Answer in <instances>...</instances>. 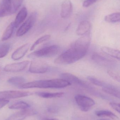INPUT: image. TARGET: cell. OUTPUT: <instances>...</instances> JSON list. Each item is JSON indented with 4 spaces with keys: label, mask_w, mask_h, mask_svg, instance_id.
Wrapping results in <instances>:
<instances>
[{
    "label": "cell",
    "mask_w": 120,
    "mask_h": 120,
    "mask_svg": "<svg viewBox=\"0 0 120 120\" xmlns=\"http://www.w3.org/2000/svg\"><path fill=\"white\" fill-rule=\"evenodd\" d=\"M90 42L91 37L88 33L76 40L70 48L55 59L54 63L58 65H69L81 60L87 53Z\"/></svg>",
    "instance_id": "1"
},
{
    "label": "cell",
    "mask_w": 120,
    "mask_h": 120,
    "mask_svg": "<svg viewBox=\"0 0 120 120\" xmlns=\"http://www.w3.org/2000/svg\"><path fill=\"white\" fill-rule=\"evenodd\" d=\"M69 82L62 79L56 78L50 80H41L25 82L19 87L21 89L38 88L42 89H61L71 85Z\"/></svg>",
    "instance_id": "2"
},
{
    "label": "cell",
    "mask_w": 120,
    "mask_h": 120,
    "mask_svg": "<svg viewBox=\"0 0 120 120\" xmlns=\"http://www.w3.org/2000/svg\"><path fill=\"white\" fill-rule=\"evenodd\" d=\"M23 0H1L0 1V17L14 14L19 8Z\"/></svg>",
    "instance_id": "3"
},
{
    "label": "cell",
    "mask_w": 120,
    "mask_h": 120,
    "mask_svg": "<svg viewBox=\"0 0 120 120\" xmlns=\"http://www.w3.org/2000/svg\"><path fill=\"white\" fill-rule=\"evenodd\" d=\"M60 48L58 46L54 45L49 46L36 51L28 56L29 58L51 57L57 55Z\"/></svg>",
    "instance_id": "4"
},
{
    "label": "cell",
    "mask_w": 120,
    "mask_h": 120,
    "mask_svg": "<svg viewBox=\"0 0 120 120\" xmlns=\"http://www.w3.org/2000/svg\"><path fill=\"white\" fill-rule=\"evenodd\" d=\"M37 13L34 12L31 13L29 17L21 25L16 32V36L21 37L27 33L32 27L36 22Z\"/></svg>",
    "instance_id": "5"
},
{
    "label": "cell",
    "mask_w": 120,
    "mask_h": 120,
    "mask_svg": "<svg viewBox=\"0 0 120 120\" xmlns=\"http://www.w3.org/2000/svg\"><path fill=\"white\" fill-rule=\"evenodd\" d=\"M75 99L81 110L84 112L88 111L95 104L92 99L80 94L76 95Z\"/></svg>",
    "instance_id": "6"
},
{
    "label": "cell",
    "mask_w": 120,
    "mask_h": 120,
    "mask_svg": "<svg viewBox=\"0 0 120 120\" xmlns=\"http://www.w3.org/2000/svg\"><path fill=\"white\" fill-rule=\"evenodd\" d=\"M49 69L46 63L39 60H34L31 61L29 71L32 73H43L47 72Z\"/></svg>",
    "instance_id": "7"
},
{
    "label": "cell",
    "mask_w": 120,
    "mask_h": 120,
    "mask_svg": "<svg viewBox=\"0 0 120 120\" xmlns=\"http://www.w3.org/2000/svg\"><path fill=\"white\" fill-rule=\"evenodd\" d=\"M32 94V93L30 92L22 91H9L0 92V98L15 99L28 96Z\"/></svg>",
    "instance_id": "8"
},
{
    "label": "cell",
    "mask_w": 120,
    "mask_h": 120,
    "mask_svg": "<svg viewBox=\"0 0 120 120\" xmlns=\"http://www.w3.org/2000/svg\"><path fill=\"white\" fill-rule=\"evenodd\" d=\"M60 76L61 78L69 82L71 84H74L85 88H89L90 87V86L85 82L71 73L67 72L63 73L61 74Z\"/></svg>",
    "instance_id": "9"
},
{
    "label": "cell",
    "mask_w": 120,
    "mask_h": 120,
    "mask_svg": "<svg viewBox=\"0 0 120 120\" xmlns=\"http://www.w3.org/2000/svg\"><path fill=\"white\" fill-rule=\"evenodd\" d=\"M30 61H23L18 63L10 64L6 65L4 68V70L6 72H16L24 70L28 66Z\"/></svg>",
    "instance_id": "10"
},
{
    "label": "cell",
    "mask_w": 120,
    "mask_h": 120,
    "mask_svg": "<svg viewBox=\"0 0 120 120\" xmlns=\"http://www.w3.org/2000/svg\"><path fill=\"white\" fill-rule=\"evenodd\" d=\"M36 113L35 111L27 109L13 113L6 120H23L27 116L35 115Z\"/></svg>",
    "instance_id": "11"
},
{
    "label": "cell",
    "mask_w": 120,
    "mask_h": 120,
    "mask_svg": "<svg viewBox=\"0 0 120 120\" xmlns=\"http://www.w3.org/2000/svg\"><path fill=\"white\" fill-rule=\"evenodd\" d=\"M73 11L72 2L70 0H65L61 5V16L63 19H67L70 17Z\"/></svg>",
    "instance_id": "12"
},
{
    "label": "cell",
    "mask_w": 120,
    "mask_h": 120,
    "mask_svg": "<svg viewBox=\"0 0 120 120\" xmlns=\"http://www.w3.org/2000/svg\"><path fill=\"white\" fill-rule=\"evenodd\" d=\"M30 47L29 43L25 44L15 51L11 55V58L16 60L22 58L27 52Z\"/></svg>",
    "instance_id": "13"
},
{
    "label": "cell",
    "mask_w": 120,
    "mask_h": 120,
    "mask_svg": "<svg viewBox=\"0 0 120 120\" xmlns=\"http://www.w3.org/2000/svg\"><path fill=\"white\" fill-rule=\"evenodd\" d=\"M91 28V24L89 21L84 20L80 22L78 25L76 34L78 36H82L89 33Z\"/></svg>",
    "instance_id": "14"
},
{
    "label": "cell",
    "mask_w": 120,
    "mask_h": 120,
    "mask_svg": "<svg viewBox=\"0 0 120 120\" xmlns=\"http://www.w3.org/2000/svg\"><path fill=\"white\" fill-rule=\"evenodd\" d=\"M27 15V9L25 7H23L19 11L13 22L15 28L18 27L24 22Z\"/></svg>",
    "instance_id": "15"
},
{
    "label": "cell",
    "mask_w": 120,
    "mask_h": 120,
    "mask_svg": "<svg viewBox=\"0 0 120 120\" xmlns=\"http://www.w3.org/2000/svg\"><path fill=\"white\" fill-rule=\"evenodd\" d=\"M92 60L100 65L105 66H109L112 65V60H108L99 54L95 53L92 57Z\"/></svg>",
    "instance_id": "16"
},
{
    "label": "cell",
    "mask_w": 120,
    "mask_h": 120,
    "mask_svg": "<svg viewBox=\"0 0 120 120\" xmlns=\"http://www.w3.org/2000/svg\"><path fill=\"white\" fill-rule=\"evenodd\" d=\"M102 91L106 94H110L111 96L120 98V89L113 85L107 84L102 87Z\"/></svg>",
    "instance_id": "17"
},
{
    "label": "cell",
    "mask_w": 120,
    "mask_h": 120,
    "mask_svg": "<svg viewBox=\"0 0 120 120\" xmlns=\"http://www.w3.org/2000/svg\"><path fill=\"white\" fill-rule=\"evenodd\" d=\"M101 51L105 54L120 60V52L119 50L104 46L101 48Z\"/></svg>",
    "instance_id": "18"
},
{
    "label": "cell",
    "mask_w": 120,
    "mask_h": 120,
    "mask_svg": "<svg viewBox=\"0 0 120 120\" xmlns=\"http://www.w3.org/2000/svg\"><path fill=\"white\" fill-rule=\"evenodd\" d=\"M35 94L42 98H52L62 97L64 95V93L62 92L50 93L45 92H35Z\"/></svg>",
    "instance_id": "19"
},
{
    "label": "cell",
    "mask_w": 120,
    "mask_h": 120,
    "mask_svg": "<svg viewBox=\"0 0 120 120\" xmlns=\"http://www.w3.org/2000/svg\"><path fill=\"white\" fill-rule=\"evenodd\" d=\"M15 28L14 22H12L7 26L2 35L1 38L2 41H6L11 37Z\"/></svg>",
    "instance_id": "20"
},
{
    "label": "cell",
    "mask_w": 120,
    "mask_h": 120,
    "mask_svg": "<svg viewBox=\"0 0 120 120\" xmlns=\"http://www.w3.org/2000/svg\"><path fill=\"white\" fill-rule=\"evenodd\" d=\"M7 82L11 85L19 87L25 83V79L22 77H12L9 78Z\"/></svg>",
    "instance_id": "21"
},
{
    "label": "cell",
    "mask_w": 120,
    "mask_h": 120,
    "mask_svg": "<svg viewBox=\"0 0 120 120\" xmlns=\"http://www.w3.org/2000/svg\"><path fill=\"white\" fill-rule=\"evenodd\" d=\"M96 115L98 117H108L112 119H119V118L115 114L111 111L108 110L97 111L95 112Z\"/></svg>",
    "instance_id": "22"
},
{
    "label": "cell",
    "mask_w": 120,
    "mask_h": 120,
    "mask_svg": "<svg viewBox=\"0 0 120 120\" xmlns=\"http://www.w3.org/2000/svg\"><path fill=\"white\" fill-rule=\"evenodd\" d=\"M105 21L110 23H115L120 22V12H116L108 15L105 17Z\"/></svg>",
    "instance_id": "23"
},
{
    "label": "cell",
    "mask_w": 120,
    "mask_h": 120,
    "mask_svg": "<svg viewBox=\"0 0 120 120\" xmlns=\"http://www.w3.org/2000/svg\"><path fill=\"white\" fill-rule=\"evenodd\" d=\"M30 106L27 103L23 101H18L12 104L9 106L10 109H24L29 108Z\"/></svg>",
    "instance_id": "24"
},
{
    "label": "cell",
    "mask_w": 120,
    "mask_h": 120,
    "mask_svg": "<svg viewBox=\"0 0 120 120\" xmlns=\"http://www.w3.org/2000/svg\"><path fill=\"white\" fill-rule=\"evenodd\" d=\"M11 45L8 43H4L0 45V58L5 57L9 52Z\"/></svg>",
    "instance_id": "25"
},
{
    "label": "cell",
    "mask_w": 120,
    "mask_h": 120,
    "mask_svg": "<svg viewBox=\"0 0 120 120\" xmlns=\"http://www.w3.org/2000/svg\"><path fill=\"white\" fill-rule=\"evenodd\" d=\"M50 37L51 36L50 35H46L40 37L37 39L32 44L30 48V50L32 51L37 46L41 44L42 43H43L44 41H48L50 38Z\"/></svg>",
    "instance_id": "26"
},
{
    "label": "cell",
    "mask_w": 120,
    "mask_h": 120,
    "mask_svg": "<svg viewBox=\"0 0 120 120\" xmlns=\"http://www.w3.org/2000/svg\"><path fill=\"white\" fill-rule=\"evenodd\" d=\"M87 78L91 83L93 84L94 85H97V86H99L103 87L105 86L106 85V84L105 83V82H103L101 80H98V79H96L95 78L93 77H92L89 76V77H87Z\"/></svg>",
    "instance_id": "27"
},
{
    "label": "cell",
    "mask_w": 120,
    "mask_h": 120,
    "mask_svg": "<svg viewBox=\"0 0 120 120\" xmlns=\"http://www.w3.org/2000/svg\"><path fill=\"white\" fill-rule=\"evenodd\" d=\"M107 73L108 75L114 80L120 82V73L113 70L109 69L107 71Z\"/></svg>",
    "instance_id": "28"
},
{
    "label": "cell",
    "mask_w": 120,
    "mask_h": 120,
    "mask_svg": "<svg viewBox=\"0 0 120 120\" xmlns=\"http://www.w3.org/2000/svg\"><path fill=\"white\" fill-rule=\"evenodd\" d=\"M98 0H86L83 3V6L84 8H87L91 5Z\"/></svg>",
    "instance_id": "29"
},
{
    "label": "cell",
    "mask_w": 120,
    "mask_h": 120,
    "mask_svg": "<svg viewBox=\"0 0 120 120\" xmlns=\"http://www.w3.org/2000/svg\"><path fill=\"white\" fill-rule=\"evenodd\" d=\"M110 105L114 110L120 113V104L115 103H110Z\"/></svg>",
    "instance_id": "30"
},
{
    "label": "cell",
    "mask_w": 120,
    "mask_h": 120,
    "mask_svg": "<svg viewBox=\"0 0 120 120\" xmlns=\"http://www.w3.org/2000/svg\"><path fill=\"white\" fill-rule=\"evenodd\" d=\"M9 102V101L8 99L0 98V109L3 108L6 105H7Z\"/></svg>",
    "instance_id": "31"
},
{
    "label": "cell",
    "mask_w": 120,
    "mask_h": 120,
    "mask_svg": "<svg viewBox=\"0 0 120 120\" xmlns=\"http://www.w3.org/2000/svg\"><path fill=\"white\" fill-rule=\"evenodd\" d=\"M58 109L57 107L55 106H52L49 107L48 109V111L49 112L52 113H56L58 112Z\"/></svg>",
    "instance_id": "32"
},
{
    "label": "cell",
    "mask_w": 120,
    "mask_h": 120,
    "mask_svg": "<svg viewBox=\"0 0 120 120\" xmlns=\"http://www.w3.org/2000/svg\"><path fill=\"white\" fill-rule=\"evenodd\" d=\"M42 120H59L56 119H48V118H44Z\"/></svg>",
    "instance_id": "33"
},
{
    "label": "cell",
    "mask_w": 120,
    "mask_h": 120,
    "mask_svg": "<svg viewBox=\"0 0 120 120\" xmlns=\"http://www.w3.org/2000/svg\"><path fill=\"white\" fill-rule=\"evenodd\" d=\"M110 120V119H101V120Z\"/></svg>",
    "instance_id": "34"
}]
</instances>
